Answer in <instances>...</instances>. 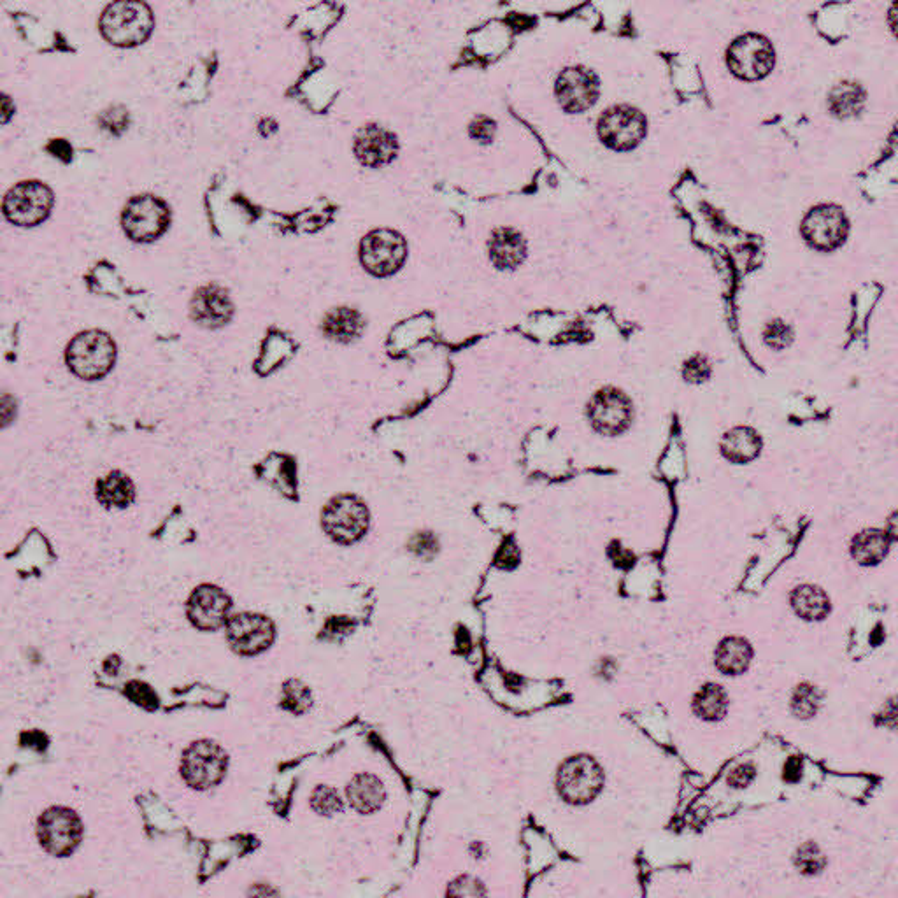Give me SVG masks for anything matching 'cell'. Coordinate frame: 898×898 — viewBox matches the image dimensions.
Instances as JSON below:
<instances>
[{
    "instance_id": "obj_23",
    "label": "cell",
    "mask_w": 898,
    "mask_h": 898,
    "mask_svg": "<svg viewBox=\"0 0 898 898\" xmlns=\"http://www.w3.org/2000/svg\"><path fill=\"white\" fill-rule=\"evenodd\" d=\"M95 495L107 509H125L136 499V486L125 472L113 471L97 481Z\"/></svg>"
},
{
    "instance_id": "obj_17",
    "label": "cell",
    "mask_w": 898,
    "mask_h": 898,
    "mask_svg": "<svg viewBox=\"0 0 898 898\" xmlns=\"http://www.w3.org/2000/svg\"><path fill=\"white\" fill-rule=\"evenodd\" d=\"M190 316L202 328L216 330L229 325L234 316V302L223 286L211 283L200 286L190 302Z\"/></svg>"
},
{
    "instance_id": "obj_1",
    "label": "cell",
    "mask_w": 898,
    "mask_h": 898,
    "mask_svg": "<svg viewBox=\"0 0 898 898\" xmlns=\"http://www.w3.org/2000/svg\"><path fill=\"white\" fill-rule=\"evenodd\" d=\"M153 29L155 15L146 2L139 0L113 2L100 15V34L116 48H136L146 43Z\"/></svg>"
},
{
    "instance_id": "obj_29",
    "label": "cell",
    "mask_w": 898,
    "mask_h": 898,
    "mask_svg": "<svg viewBox=\"0 0 898 898\" xmlns=\"http://www.w3.org/2000/svg\"><path fill=\"white\" fill-rule=\"evenodd\" d=\"M281 704L288 711H292V713H306L307 709L311 707V692L300 681H288L285 688H283Z\"/></svg>"
},
{
    "instance_id": "obj_21",
    "label": "cell",
    "mask_w": 898,
    "mask_h": 898,
    "mask_svg": "<svg viewBox=\"0 0 898 898\" xmlns=\"http://www.w3.org/2000/svg\"><path fill=\"white\" fill-rule=\"evenodd\" d=\"M721 455L732 464H749L762 451V437L755 428L735 427L725 432L720 442Z\"/></svg>"
},
{
    "instance_id": "obj_9",
    "label": "cell",
    "mask_w": 898,
    "mask_h": 898,
    "mask_svg": "<svg viewBox=\"0 0 898 898\" xmlns=\"http://www.w3.org/2000/svg\"><path fill=\"white\" fill-rule=\"evenodd\" d=\"M588 420L595 432L616 437L627 432L634 420V404L627 393L618 388H604L593 395L588 404Z\"/></svg>"
},
{
    "instance_id": "obj_24",
    "label": "cell",
    "mask_w": 898,
    "mask_h": 898,
    "mask_svg": "<svg viewBox=\"0 0 898 898\" xmlns=\"http://www.w3.org/2000/svg\"><path fill=\"white\" fill-rule=\"evenodd\" d=\"M890 535L884 530L869 528L856 535L851 544V555L858 564L877 565L890 551Z\"/></svg>"
},
{
    "instance_id": "obj_11",
    "label": "cell",
    "mask_w": 898,
    "mask_h": 898,
    "mask_svg": "<svg viewBox=\"0 0 898 898\" xmlns=\"http://www.w3.org/2000/svg\"><path fill=\"white\" fill-rule=\"evenodd\" d=\"M648 132V122L630 106H614L607 109L599 120V136L611 150L630 151L641 144Z\"/></svg>"
},
{
    "instance_id": "obj_3",
    "label": "cell",
    "mask_w": 898,
    "mask_h": 898,
    "mask_svg": "<svg viewBox=\"0 0 898 898\" xmlns=\"http://www.w3.org/2000/svg\"><path fill=\"white\" fill-rule=\"evenodd\" d=\"M171 221V206L153 193L134 195L123 207V232L134 243H155L169 230Z\"/></svg>"
},
{
    "instance_id": "obj_39",
    "label": "cell",
    "mask_w": 898,
    "mask_h": 898,
    "mask_svg": "<svg viewBox=\"0 0 898 898\" xmlns=\"http://www.w3.org/2000/svg\"><path fill=\"white\" fill-rule=\"evenodd\" d=\"M753 777H755L753 765H741V767H737V769L732 772V776L728 777V783L735 786V788H742V786H746Z\"/></svg>"
},
{
    "instance_id": "obj_40",
    "label": "cell",
    "mask_w": 898,
    "mask_h": 898,
    "mask_svg": "<svg viewBox=\"0 0 898 898\" xmlns=\"http://www.w3.org/2000/svg\"><path fill=\"white\" fill-rule=\"evenodd\" d=\"M800 776V762L797 758H792L790 762L786 763V767H784V777L788 779V781H797Z\"/></svg>"
},
{
    "instance_id": "obj_37",
    "label": "cell",
    "mask_w": 898,
    "mask_h": 898,
    "mask_svg": "<svg viewBox=\"0 0 898 898\" xmlns=\"http://www.w3.org/2000/svg\"><path fill=\"white\" fill-rule=\"evenodd\" d=\"M127 693H129L130 699L139 706L146 707V709L157 707V697L153 695L148 686L141 685V683H130Z\"/></svg>"
},
{
    "instance_id": "obj_4",
    "label": "cell",
    "mask_w": 898,
    "mask_h": 898,
    "mask_svg": "<svg viewBox=\"0 0 898 898\" xmlns=\"http://www.w3.org/2000/svg\"><path fill=\"white\" fill-rule=\"evenodd\" d=\"M53 206H55V193L50 186L43 181L29 179L20 181L6 193L2 211L9 223L30 229L48 220Z\"/></svg>"
},
{
    "instance_id": "obj_18",
    "label": "cell",
    "mask_w": 898,
    "mask_h": 898,
    "mask_svg": "<svg viewBox=\"0 0 898 898\" xmlns=\"http://www.w3.org/2000/svg\"><path fill=\"white\" fill-rule=\"evenodd\" d=\"M353 150L360 164L379 169L392 164L399 153V141L390 130L379 125H365L358 130Z\"/></svg>"
},
{
    "instance_id": "obj_28",
    "label": "cell",
    "mask_w": 898,
    "mask_h": 898,
    "mask_svg": "<svg viewBox=\"0 0 898 898\" xmlns=\"http://www.w3.org/2000/svg\"><path fill=\"white\" fill-rule=\"evenodd\" d=\"M728 697L720 685H707L697 693L693 709L702 720L718 721L727 714Z\"/></svg>"
},
{
    "instance_id": "obj_22",
    "label": "cell",
    "mask_w": 898,
    "mask_h": 898,
    "mask_svg": "<svg viewBox=\"0 0 898 898\" xmlns=\"http://www.w3.org/2000/svg\"><path fill=\"white\" fill-rule=\"evenodd\" d=\"M351 807L362 814H371L383 806L386 799L385 786L372 774H358L346 788Z\"/></svg>"
},
{
    "instance_id": "obj_19",
    "label": "cell",
    "mask_w": 898,
    "mask_h": 898,
    "mask_svg": "<svg viewBox=\"0 0 898 898\" xmlns=\"http://www.w3.org/2000/svg\"><path fill=\"white\" fill-rule=\"evenodd\" d=\"M488 250L493 264L502 271H513L527 257V243L520 232L513 229L495 230L488 243Z\"/></svg>"
},
{
    "instance_id": "obj_34",
    "label": "cell",
    "mask_w": 898,
    "mask_h": 898,
    "mask_svg": "<svg viewBox=\"0 0 898 898\" xmlns=\"http://www.w3.org/2000/svg\"><path fill=\"white\" fill-rule=\"evenodd\" d=\"M409 549L418 558L430 560L437 553L439 542H437V537L432 532H418V534H414L413 539L409 542Z\"/></svg>"
},
{
    "instance_id": "obj_7",
    "label": "cell",
    "mask_w": 898,
    "mask_h": 898,
    "mask_svg": "<svg viewBox=\"0 0 898 898\" xmlns=\"http://www.w3.org/2000/svg\"><path fill=\"white\" fill-rule=\"evenodd\" d=\"M227 753L213 741L193 742L181 760V776L193 790H209L227 772Z\"/></svg>"
},
{
    "instance_id": "obj_33",
    "label": "cell",
    "mask_w": 898,
    "mask_h": 898,
    "mask_svg": "<svg viewBox=\"0 0 898 898\" xmlns=\"http://www.w3.org/2000/svg\"><path fill=\"white\" fill-rule=\"evenodd\" d=\"M763 339H765V344L772 350H784V348H788L792 344V328L781 320L770 321L769 325L765 327V332H763Z\"/></svg>"
},
{
    "instance_id": "obj_12",
    "label": "cell",
    "mask_w": 898,
    "mask_h": 898,
    "mask_svg": "<svg viewBox=\"0 0 898 898\" xmlns=\"http://www.w3.org/2000/svg\"><path fill=\"white\" fill-rule=\"evenodd\" d=\"M774 48L765 37L746 34L735 39L728 48L727 64L737 78L746 81L762 79L774 67Z\"/></svg>"
},
{
    "instance_id": "obj_5",
    "label": "cell",
    "mask_w": 898,
    "mask_h": 898,
    "mask_svg": "<svg viewBox=\"0 0 898 898\" xmlns=\"http://www.w3.org/2000/svg\"><path fill=\"white\" fill-rule=\"evenodd\" d=\"M371 523L364 500L355 495H339L328 502L321 514V527L337 544L350 546L360 541Z\"/></svg>"
},
{
    "instance_id": "obj_26",
    "label": "cell",
    "mask_w": 898,
    "mask_h": 898,
    "mask_svg": "<svg viewBox=\"0 0 898 898\" xmlns=\"http://www.w3.org/2000/svg\"><path fill=\"white\" fill-rule=\"evenodd\" d=\"M792 606L800 618L818 621L830 613V599L821 588L813 585L797 586L792 593Z\"/></svg>"
},
{
    "instance_id": "obj_15",
    "label": "cell",
    "mask_w": 898,
    "mask_h": 898,
    "mask_svg": "<svg viewBox=\"0 0 898 898\" xmlns=\"http://www.w3.org/2000/svg\"><path fill=\"white\" fill-rule=\"evenodd\" d=\"M232 600L221 588L214 585H202L195 588L186 604V616L193 627L214 632L225 627L230 618Z\"/></svg>"
},
{
    "instance_id": "obj_25",
    "label": "cell",
    "mask_w": 898,
    "mask_h": 898,
    "mask_svg": "<svg viewBox=\"0 0 898 898\" xmlns=\"http://www.w3.org/2000/svg\"><path fill=\"white\" fill-rule=\"evenodd\" d=\"M751 656H753V649L746 639L728 637L725 641H721L720 646L716 649V667L723 674L737 676L744 670H748Z\"/></svg>"
},
{
    "instance_id": "obj_35",
    "label": "cell",
    "mask_w": 898,
    "mask_h": 898,
    "mask_svg": "<svg viewBox=\"0 0 898 898\" xmlns=\"http://www.w3.org/2000/svg\"><path fill=\"white\" fill-rule=\"evenodd\" d=\"M683 376H685L686 381L695 383V385L704 383L711 376L709 360L706 357H700V355L690 358L685 364V369H683Z\"/></svg>"
},
{
    "instance_id": "obj_36",
    "label": "cell",
    "mask_w": 898,
    "mask_h": 898,
    "mask_svg": "<svg viewBox=\"0 0 898 898\" xmlns=\"http://www.w3.org/2000/svg\"><path fill=\"white\" fill-rule=\"evenodd\" d=\"M797 863H799L800 869L804 870L806 874H816V872H820L823 869L825 860H823L820 849L816 848L814 844H807V846L800 849Z\"/></svg>"
},
{
    "instance_id": "obj_31",
    "label": "cell",
    "mask_w": 898,
    "mask_h": 898,
    "mask_svg": "<svg viewBox=\"0 0 898 898\" xmlns=\"http://www.w3.org/2000/svg\"><path fill=\"white\" fill-rule=\"evenodd\" d=\"M129 123V109L123 106L107 107L106 111H102V115L99 116L100 127L113 136H122L123 132L129 129Z\"/></svg>"
},
{
    "instance_id": "obj_13",
    "label": "cell",
    "mask_w": 898,
    "mask_h": 898,
    "mask_svg": "<svg viewBox=\"0 0 898 898\" xmlns=\"http://www.w3.org/2000/svg\"><path fill=\"white\" fill-rule=\"evenodd\" d=\"M225 635L236 653L255 656L271 648L276 639V628L264 614L241 613L230 616Z\"/></svg>"
},
{
    "instance_id": "obj_27",
    "label": "cell",
    "mask_w": 898,
    "mask_h": 898,
    "mask_svg": "<svg viewBox=\"0 0 898 898\" xmlns=\"http://www.w3.org/2000/svg\"><path fill=\"white\" fill-rule=\"evenodd\" d=\"M863 104H865V92H863L862 86L849 83V81L835 85L828 95V107L839 118L858 115L862 111Z\"/></svg>"
},
{
    "instance_id": "obj_14",
    "label": "cell",
    "mask_w": 898,
    "mask_h": 898,
    "mask_svg": "<svg viewBox=\"0 0 898 898\" xmlns=\"http://www.w3.org/2000/svg\"><path fill=\"white\" fill-rule=\"evenodd\" d=\"M848 230V218L837 206L814 207L802 221V236L814 250L839 248L846 241Z\"/></svg>"
},
{
    "instance_id": "obj_38",
    "label": "cell",
    "mask_w": 898,
    "mask_h": 898,
    "mask_svg": "<svg viewBox=\"0 0 898 898\" xmlns=\"http://www.w3.org/2000/svg\"><path fill=\"white\" fill-rule=\"evenodd\" d=\"M471 134L472 137L481 139L483 143H488L495 136V123L492 120H488V118H479L478 122L472 125Z\"/></svg>"
},
{
    "instance_id": "obj_10",
    "label": "cell",
    "mask_w": 898,
    "mask_h": 898,
    "mask_svg": "<svg viewBox=\"0 0 898 898\" xmlns=\"http://www.w3.org/2000/svg\"><path fill=\"white\" fill-rule=\"evenodd\" d=\"M604 774L592 756H572L558 772V792L571 804H586L599 795Z\"/></svg>"
},
{
    "instance_id": "obj_20",
    "label": "cell",
    "mask_w": 898,
    "mask_h": 898,
    "mask_svg": "<svg viewBox=\"0 0 898 898\" xmlns=\"http://www.w3.org/2000/svg\"><path fill=\"white\" fill-rule=\"evenodd\" d=\"M365 320L362 313L351 307H335L321 321L323 335L335 343H353L364 334Z\"/></svg>"
},
{
    "instance_id": "obj_6",
    "label": "cell",
    "mask_w": 898,
    "mask_h": 898,
    "mask_svg": "<svg viewBox=\"0 0 898 898\" xmlns=\"http://www.w3.org/2000/svg\"><path fill=\"white\" fill-rule=\"evenodd\" d=\"M407 258V243L399 232L372 230L360 243V262L376 278H388L399 271Z\"/></svg>"
},
{
    "instance_id": "obj_2",
    "label": "cell",
    "mask_w": 898,
    "mask_h": 898,
    "mask_svg": "<svg viewBox=\"0 0 898 898\" xmlns=\"http://www.w3.org/2000/svg\"><path fill=\"white\" fill-rule=\"evenodd\" d=\"M65 364L76 378L99 381L113 371L116 344L102 330H86L72 339L65 350Z\"/></svg>"
},
{
    "instance_id": "obj_8",
    "label": "cell",
    "mask_w": 898,
    "mask_h": 898,
    "mask_svg": "<svg viewBox=\"0 0 898 898\" xmlns=\"http://www.w3.org/2000/svg\"><path fill=\"white\" fill-rule=\"evenodd\" d=\"M37 837L50 855L69 856L83 839V825L72 809L51 807L37 821Z\"/></svg>"
},
{
    "instance_id": "obj_30",
    "label": "cell",
    "mask_w": 898,
    "mask_h": 898,
    "mask_svg": "<svg viewBox=\"0 0 898 898\" xmlns=\"http://www.w3.org/2000/svg\"><path fill=\"white\" fill-rule=\"evenodd\" d=\"M311 806L321 816H334L343 811V800L330 786H318L311 795Z\"/></svg>"
},
{
    "instance_id": "obj_32",
    "label": "cell",
    "mask_w": 898,
    "mask_h": 898,
    "mask_svg": "<svg viewBox=\"0 0 898 898\" xmlns=\"http://www.w3.org/2000/svg\"><path fill=\"white\" fill-rule=\"evenodd\" d=\"M818 706H820V693L816 688L809 685L797 688L793 697V711L799 718H811L818 711Z\"/></svg>"
},
{
    "instance_id": "obj_16",
    "label": "cell",
    "mask_w": 898,
    "mask_h": 898,
    "mask_svg": "<svg viewBox=\"0 0 898 898\" xmlns=\"http://www.w3.org/2000/svg\"><path fill=\"white\" fill-rule=\"evenodd\" d=\"M555 92L567 113H583L597 102L599 81L585 67H569L558 76Z\"/></svg>"
}]
</instances>
